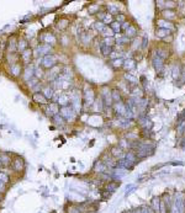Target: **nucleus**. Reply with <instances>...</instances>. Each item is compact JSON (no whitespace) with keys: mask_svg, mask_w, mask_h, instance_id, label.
<instances>
[{"mask_svg":"<svg viewBox=\"0 0 185 213\" xmlns=\"http://www.w3.org/2000/svg\"><path fill=\"white\" fill-rule=\"evenodd\" d=\"M25 73H26V74H25L24 78H25L26 81H29V80H31L32 78L35 76V68H34V67H27L26 70H25Z\"/></svg>","mask_w":185,"mask_h":213,"instance_id":"4468645a","label":"nucleus"},{"mask_svg":"<svg viewBox=\"0 0 185 213\" xmlns=\"http://www.w3.org/2000/svg\"><path fill=\"white\" fill-rule=\"evenodd\" d=\"M59 112H61V116L63 117L64 121H72V119L74 118V116H75V112H74V110L72 109V106L61 107Z\"/></svg>","mask_w":185,"mask_h":213,"instance_id":"7ed1b4c3","label":"nucleus"},{"mask_svg":"<svg viewBox=\"0 0 185 213\" xmlns=\"http://www.w3.org/2000/svg\"><path fill=\"white\" fill-rule=\"evenodd\" d=\"M67 213H82V208L79 206H69Z\"/></svg>","mask_w":185,"mask_h":213,"instance_id":"393cba45","label":"nucleus"},{"mask_svg":"<svg viewBox=\"0 0 185 213\" xmlns=\"http://www.w3.org/2000/svg\"><path fill=\"white\" fill-rule=\"evenodd\" d=\"M103 33H104L106 37H108V36H109V37H112V36H114V31L111 30V29H109V27H105L104 31H103Z\"/></svg>","mask_w":185,"mask_h":213,"instance_id":"2f4dec72","label":"nucleus"},{"mask_svg":"<svg viewBox=\"0 0 185 213\" xmlns=\"http://www.w3.org/2000/svg\"><path fill=\"white\" fill-rule=\"evenodd\" d=\"M110 11H111L112 15H117V14H119V9L115 8V6H110Z\"/></svg>","mask_w":185,"mask_h":213,"instance_id":"58836bf2","label":"nucleus"},{"mask_svg":"<svg viewBox=\"0 0 185 213\" xmlns=\"http://www.w3.org/2000/svg\"><path fill=\"white\" fill-rule=\"evenodd\" d=\"M126 79L130 80V81H132V83H136V79H135V78H133L132 75H128V74H126Z\"/></svg>","mask_w":185,"mask_h":213,"instance_id":"a19ab883","label":"nucleus"},{"mask_svg":"<svg viewBox=\"0 0 185 213\" xmlns=\"http://www.w3.org/2000/svg\"><path fill=\"white\" fill-rule=\"evenodd\" d=\"M123 67L126 70H131V69L136 68V63L132 59H127V61H123Z\"/></svg>","mask_w":185,"mask_h":213,"instance_id":"6ab92c4d","label":"nucleus"},{"mask_svg":"<svg viewBox=\"0 0 185 213\" xmlns=\"http://www.w3.org/2000/svg\"><path fill=\"white\" fill-rule=\"evenodd\" d=\"M0 200H1V196H0Z\"/></svg>","mask_w":185,"mask_h":213,"instance_id":"de8ad7c7","label":"nucleus"},{"mask_svg":"<svg viewBox=\"0 0 185 213\" xmlns=\"http://www.w3.org/2000/svg\"><path fill=\"white\" fill-rule=\"evenodd\" d=\"M117 20H120V21H122V20H123V16H122V15H120V16H117Z\"/></svg>","mask_w":185,"mask_h":213,"instance_id":"49530a36","label":"nucleus"},{"mask_svg":"<svg viewBox=\"0 0 185 213\" xmlns=\"http://www.w3.org/2000/svg\"><path fill=\"white\" fill-rule=\"evenodd\" d=\"M111 30H112L114 32H120L121 31V24L120 22H111Z\"/></svg>","mask_w":185,"mask_h":213,"instance_id":"cd10ccee","label":"nucleus"},{"mask_svg":"<svg viewBox=\"0 0 185 213\" xmlns=\"http://www.w3.org/2000/svg\"><path fill=\"white\" fill-rule=\"evenodd\" d=\"M42 67L45 69H52L57 66V57L54 54H47L42 58Z\"/></svg>","mask_w":185,"mask_h":213,"instance_id":"f257e3e1","label":"nucleus"},{"mask_svg":"<svg viewBox=\"0 0 185 213\" xmlns=\"http://www.w3.org/2000/svg\"><path fill=\"white\" fill-rule=\"evenodd\" d=\"M16 44L15 43V38H10V42H9V49H10V54L14 53L16 51Z\"/></svg>","mask_w":185,"mask_h":213,"instance_id":"c85d7f7f","label":"nucleus"},{"mask_svg":"<svg viewBox=\"0 0 185 213\" xmlns=\"http://www.w3.org/2000/svg\"><path fill=\"white\" fill-rule=\"evenodd\" d=\"M9 164H10V156L8 154L0 155V166H8Z\"/></svg>","mask_w":185,"mask_h":213,"instance_id":"a211bd4d","label":"nucleus"},{"mask_svg":"<svg viewBox=\"0 0 185 213\" xmlns=\"http://www.w3.org/2000/svg\"><path fill=\"white\" fill-rule=\"evenodd\" d=\"M100 51H101V53H103L104 55H109V54H111V47H109V46L101 44Z\"/></svg>","mask_w":185,"mask_h":213,"instance_id":"bb28decb","label":"nucleus"},{"mask_svg":"<svg viewBox=\"0 0 185 213\" xmlns=\"http://www.w3.org/2000/svg\"><path fill=\"white\" fill-rule=\"evenodd\" d=\"M130 124H131V122H130V119H127V118H121L119 121V126L120 127H123V128H126V127H128Z\"/></svg>","mask_w":185,"mask_h":213,"instance_id":"c756f323","label":"nucleus"},{"mask_svg":"<svg viewBox=\"0 0 185 213\" xmlns=\"http://www.w3.org/2000/svg\"><path fill=\"white\" fill-rule=\"evenodd\" d=\"M136 36V29L132 26H130L128 29L126 30V37L127 38H130V37H135Z\"/></svg>","mask_w":185,"mask_h":213,"instance_id":"a878e982","label":"nucleus"},{"mask_svg":"<svg viewBox=\"0 0 185 213\" xmlns=\"http://www.w3.org/2000/svg\"><path fill=\"white\" fill-rule=\"evenodd\" d=\"M114 42H115V41H114L112 37H106L104 44H105V46H109V47H111V46L114 44Z\"/></svg>","mask_w":185,"mask_h":213,"instance_id":"f704fd0d","label":"nucleus"},{"mask_svg":"<svg viewBox=\"0 0 185 213\" xmlns=\"http://www.w3.org/2000/svg\"><path fill=\"white\" fill-rule=\"evenodd\" d=\"M111 99H112V101H115L116 104L121 102V95H120V92L117 90H114L111 92Z\"/></svg>","mask_w":185,"mask_h":213,"instance_id":"412c9836","label":"nucleus"},{"mask_svg":"<svg viewBox=\"0 0 185 213\" xmlns=\"http://www.w3.org/2000/svg\"><path fill=\"white\" fill-rule=\"evenodd\" d=\"M164 15H165L166 17H168V16H169V17H174V12H172V11H165Z\"/></svg>","mask_w":185,"mask_h":213,"instance_id":"79ce46f5","label":"nucleus"},{"mask_svg":"<svg viewBox=\"0 0 185 213\" xmlns=\"http://www.w3.org/2000/svg\"><path fill=\"white\" fill-rule=\"evenodd\" d=\"M141 213H149V208H148V207H142Z\"/></svg>","mask_w":185,"mask_h":213,"instance_id":"c03bdc74","label":"nucleus"},{"mask_svg":"<svg viewBox=\"0 0 185 213\" xmlns=\"http://www.w3.org/2000/svg\"><path fill=\"white\" fill-rule=\"evenodd\" d=\"M120 186V182H109L108 186H106V190H108V192H114L115 190Z\"/></svg>","mask_w":185,"mask_h":213,"instance_id":"5701e85b","label":"nucleus"},{"mask_svg":"<svg viewBox=\"0 0 185 213\" xmlns=\"http://www.w3.org/2000/svg\"><path fill=\"white\" fill-rule=\"evenodd\" d=\"M31 58H32V51H31V49L27 48V49L25 51V52H22V53H21V59H22V61H24L26 64H27V63H30Z\"/></svg>","mask_w":185,"mask_h":213,"instance_id":"ddd939ff","label":"nucleus"},{"mask_svg":"<svg viewBox=\"0 0 185 213\" xmlns=\"http://www.w3.org/2000/svg\"><path fill=\"white\" fill-rule=\"evenodd\" d=\"M53 121H54V123L57 124V126H63V124H64V119H63V117H62V116L59 115V113L54 116V117H53Z\"/></svg>","mask_w":185,"mask_h":213,"instance_id":"b1692460","label":"nucleus"},{"mask_svg":"<svg viewBox=\"0 0 185 213\" xmlns=\"http://www.w3.org/2000/svg\"><path fill=\"white\" fill-rule=\"evenodd\" d=\"M116 42H117L119 44H125V43L128 42V38H127V37H121V38H117Z\"/></svg>","mask_w":185,"mask_h":213,"instance_id":"4c0bfd02","label":"nucleus"},{"mask_svg":"<svg viewBox=\"0 0 185 213\" xmlns=\"http://www.w3.org/2000/svg\"><path fill=\"white\" fill-rule=\"evenodd\" d=\"M4 190H5V184H4L3 181H0V191H4Z\"/></svg>","mask_w":185,"mask_h":213,"instance_id":"a18cd8bd","label":"nucleus"},{"mask_svg":"<svg viewBox=\"0 0 185 213\" xmlns=\"http://www.w3.org/2000/svg\"><path fill=\"white\" fill-rule=\"evenodd\" d=\"M168 33H169V30L168 29H159L158 30V33H157V35H158L159 37H164L165 35H168Z\"/></svg>","mask_w":185,"mask_h":213,"instance_id":"72a5a7b5","label":"nucleus"},{"mask_svg":"<svg viewBox=\"0 0 185 213\" xmlns=\"http://www.w3.org/2000/svg\"><path fill=\"white\" fill-rule=\"evenodd\" d=\"M112 66H114L115 68H117V67H121V66H123V59H121V58H119V59H115V61L112 62Z\"/></svg>","mask_w":185,"mask_h":213,"instance_id":"7c9ffc66","label":"nucleus"},{"mask_svg":"<svg viewBox=\"0 0 185 213\" xmlns=\"http://www.w3.org/2000/svg\"><path fill=\"white\" fill-rule=\"evenodd\" d=\"M29 48V43H27V41L25 38H20L17 41V44H16V51H18L20 53L25 52V51Z\"/></svg>","mask_w":185,"mask_h":213,"instance_id":"1a4fd4ad","label":"nucleus"},{"mask_svg":"<svg viewBox=\"0 0 185 213\" xmlns=\"http://www.w3.org/2000/svg\"><path fill=\"white\" fill-rule=\"evenodd\" d=\"M41 41L42 42H45L46 44H54L56 42H57V38L54 37L53 33H43L42 36H41Z\"/></svg>","mask_w":185,"mask_h":213,"instance_id":"423d86ee","label":"nucleus"},{"mask_svg":"<svg viewBox=\"0 0 185 213\" xmlns=\"http://www.w3.org/2000/svg\"><path fill=\"white\" fill-rule=\"evenodd\" d=\"M140 123L142 124V126H145L146 128H148V127H152V122H151V119L149 118H147V117H141L140 118Z\"/></svg>","mask_w":185,"mask_h":213,"instance_id":"4be33fe9","label":"nucleus"},{"mask_svg":"<svg viewBox=\"0 0 185 213\" xmlns=\"http://www.w3.org/2000/svg\"><path fill=\"white\" fill-rule=\"evenodd\" d=\"M12 169L15 171H22L25 169V161L21 158H16L12 161Z\"/></svg>","mask_w":185,"mask_h":213,"instance_id":"6e6552de","label":"nucleus"},{"mask_svg":"<svg viewBox=\"0 0 185 213\" xmlns=\"http://www.w3.org/2000/svg\"><path fill=\"white\" fill-rule=\"evenodd\" d=\"M120 153H121V149H120V148H119V149H117V148H114V149H112V155H117V154L120 155Z\"/></svg>","mask_w":185,"mask_h":213,"instance_id":"ea45409f","label":"nucleus"},{"mask_svg":"<svg viewBox=\"0 0 185 213\" xmlns=\"http://www.w3.org/2000/svg\"><path fill=\"white\" fill-rule=\"evenodd\" d=\"M128 27H130V25L127 24V22H123V24L121 25V29H123V30H127Z\"/></svg>","mask_w":185,"mask_h":213,"instance_id":"37998d69","label":"nucleus"},{"mask_svg":"<svg viewBox=\"0 0 185 213\" xmlns=\"http://www.w3.org/2000/svg\"><path fill=\"white\" fill-rule=\"evenodd\" d=\"M162 59L160 57H158V55H156V57L153 58V63H154V68H156V70L157 72H160L162 70V68H163V63H162Z\"/></svg>","mask_w":185,"mask_h":213,"instance_id":"f3484780","label":"nucleus"},{"mask_svg":"<svg viewBox=\"0 0 185 213\" xmlns=\"http://www.w3.org/2000/svg\"><path fill=\"white\" fill-rule=\"evenodd\" d=\"M32 99H34L35 102H37V104H42V105L47 104V101H48V100L42 95V92H35L34 96H32Z\"/></svg>","mask_w":185,"mask_h":213,"instance_id":"9d476101","label":"nucleus"},{"mask_svg":"<svg viewBox=\"0 0 185 213\" xmlns=\"http://www.w3.org/2000/svg\"><path fill=\"white\" fill-rule=\"evenodd\" d=\"M21 66L18 63H12L11 66H10V73H11V75H14V76H18L21 74Z\"/></svg>","mask_w":185,"mask_h":213,"instance_id":"9b49d317","label":"nucleus"},{"mask_svg":"<svg viewBox=\"0 0 185 213\" xmlns=\"http://www.w3.org/2000/svg\"><path fill=\"white\" fill-rule=\"evenodd\" d=\"M58 113H59V106L56 102L49 104V106L46 109V115L49 116V117H52V118L54 117L56 115H58Z\"/></svg>","mask_w":185,"mask_h":213,"instance_id":"39448f33","label":"nucleus"},{"mask_svg":"<svg viewBox=\"0 0 185 213\" xmlns=\"http://www.w3.org/2000/svg\"><path fill=\"white\" fill-rule=\"evenodd\" d=\"M136 188V185H128V186L126 187V192H125V196H128L130 193L132 192V190Z\"/></svg>","mask_w":185,"mask_h":213,"instance_id":"c9c22d12","label":"nucleus"},{"mask_svg":"<svg viewBox=\"0 0 185 213\" xmlns=\"http://www.w3.org/2000/svg\"><path fill=\"white\" fill-rule=\"evenodd\" d=\"M61 76V73H59V69L57 68V69H54V68H52V70H51V73L48 74V80H57L58 78Z\"/></svg>","mask_w":185,"mask_h":213,"instance_id":"2eb2a0df","label":"nucleus"},{"mask_svg":"<svg viewBox=\"0 0 185 213\" xmlns=\"http://www.w3.org/2000/svg\"><path fill=\"white\" fill-rule=\"evenodd\" d=\"M56 104L58 106H61V107H66V106H69V102H71V98L64 94V92H61L58 96H56Z\"/></svg>","mask_w":185,"mask_h":213,"instance_id":"20e7f679","label":"nucleus"},{"mask_svg":"<svg viewBox=\"0 0 185 213\" xmlns=\"http://www.w3.org/2000/svg\"><path fill=\"white\" fill-rule=\"evenodd\" d=\"M42 95H43L47 100L53 99V96H54V90H53V87H49V86L45 87L43 91H42Z\"/></svg>","mask_w":185,"mask_h":213,"instance_id":"f8f14e48","label":"nucleus"},{"mask_svg":"<svg viewBox=\"0 0 185 213\" xmlns=\"http://www.w3.org/2000/svg\"><path fill=\"white\" fill-rule=\"evenodd\" d=\"M159 208H160L159 198H153V201H152V211H154V213H159Z\"/></svg>","mask_w":185,"mask_h":213,"instance_id":"aec40b11","label":"nucleus"},{"mask_svg":"<svg viewBox=\"0 0 185 213\" xmlns=\"http://www.w3.org/2000/svg\"><path fill=\"white\" fill-rule=\"evenodd\" d=\"M0 181H3L4 184L9 182V176H8L5 173H0Z\"/></svg>","mask_w":185,"mask_h":213,"instance_id":"e433bc0d","label":"nucleus"},{"mask_svg":"<svg viewBox=\"0 0 185 213\" xmlns=\"http://www.w3.org/2000/svg\"><path fill=\"white\" fill-rule=\"evenodd\" d=\"M105 27L106 26H105L104 22H96V24H95V29L98 30V31H100V32H103Z\"/></svg>","mask_w":185,"mask_h":213,"instance_id":"473e14b6","label":"nucleus"},{"mask_svg":"<svg viewBox=\"0 0 185 213\" xmlns=\"http://www.w3.org/2000/svg\"><path fill=\"white\" fill-rule=\"evenodd\" d=\"M126 169H122V168H119V169H115L114 174H112V178L114 179H121L122 176H125L126 175Z\"/></svg>","mask_w":185,"mask_h":213,"instance_id":"dca6fc26","label":"nucleus"},{"mask_svg":"<svg viewBox=\"0 0 185 213\" xmlns=\"http://www.w3.org/2000/svg\"><path fill=\"white\" fill-rule=\"evenodd\" d=\"M153 150H154V145H149L148 143L147 144H141L137 148V156L138 158H145L148 154H151Z\"/></svg>","mask_w":185,"mask_h":213,"instance_id":"f03ea898","label":"nucleus"},{"mask_svg":"<svg viewBox=\"0 0 185 213\" xmlns=\"http://www.w3.org/2000/svg\"><path fill=\"white\" fill-rule=\"evenodd\" d=\"M51 49H52V46L42 43V44H40L38 47H37V54H38V55H47V54H49Z\"/></svg>","mask_w":185,"mask_h":213,"instance_id":"0eeeda50","label":"nucleus"}]
</instances>
